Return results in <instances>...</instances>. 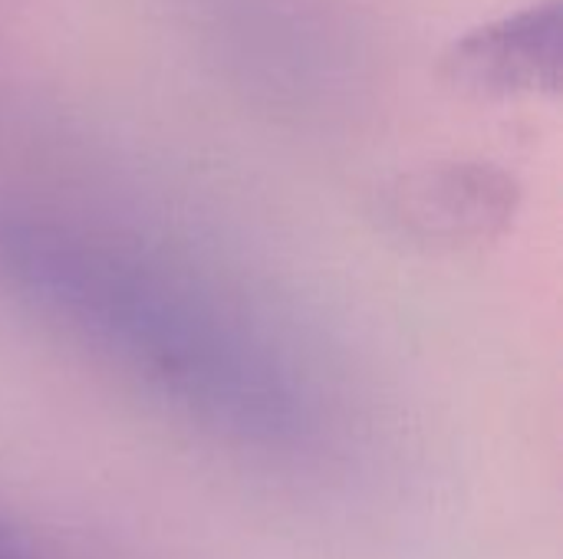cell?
Masks as SVG:
<instances>
[{
  "label": "cell",
  "mask_w": 563,
  "mask_h": 559,
  "mask_svg": "<svg viewBox=\"0 0 563 559\" xmlns=\"http://www.w3.org/2000/svg\"><path fill=\"white\" fill-rule=\"evenodd\" d=\"M0 293L224 435L280 445L307 425L277 349L165 260L0 211Z\"/></svg>",
  "instance_id": "6da1fadb"
},
{
  "label": "cell",
  "mask_w": 563,
  "mask_h": 559,
  "mask_svg": "<svg viewBox=\"0 0 563 559\" xmlns=\"http://www.w3.org/2000/svg\"><path fill=\"white\" fill-rule=\"evenodd\" d=\"M558 63L561 16L551 0L459 40L445 56V76L475 92H518L554 82Z\"/></svg>",
  "instance_id": "7a4b0ae2"
},
{
  "label": "cell",
  "mask_w": 563,
  "mask_h": 559,
  "mask_svg": "<svg viewBox=\"0 0 563 559\" xmlns=\"http://www.w3.org/2000/svg\"><path fill=\"white\" fill-rule=\"evenodd\" d=\"M0 559H40V550L3 511H0Z\"/></svg>",
  "instance_id": "3957f363"
}]
</instances>
